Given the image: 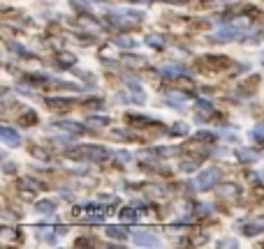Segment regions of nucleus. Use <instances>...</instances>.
Returning <instances> with one entry per match:
<instances>
[{
    "label": "nucleus",
    "instance_id": "nucleus-15",
    "mask_svg": "<svg viewBox=\"0 0 264 249\" xmlns=\"http://www.w3.org/2000/svg\"><path fill=\"white\" fill-rule=\"evenodd\" d=\"M162 74H165V76H181L183 74V69L181 67H174V65H169V67H162Z\"/></svg>",
    "mask_w": 264,
    "mask_h": 249
},
{
    "label": "nucleus",
    "instance_id": "nucleus-14",
    "mask_svg": "<svg viewBox=\"0 0 264 249\" xmlns=\"http://www.w3.org/2000/svg\"><path fill=\"white\" fill-rule=\"evenodd\" d=\"M58 127H63V129H70V132H75V134H81L83 127H79L77 122H56Z\"/></svg>",
    "mask_w": 264,
    "mask_h": 249
},
{
    "label": "nucleus",
    "instance_id": "nucleus-12",
    "mask_svg": "<svg viewBox=\"0 0 264 249\" xmlns=\"http://www.w3.org/2000/svg\"><path fill=\"white\" fill-rule=\"evenodd\" d=\"M146 44H149V46H156V48H162L165 46V37H162V35H149V37H146Z\"/></svg>",
    "mask_w": 264,
    "mask_h": 249
},
{
    "label": "nucleus",
    "instance_id": "nucleus-17",
    "mask_svg": "<svg viewBox=\"0 0 264 249\" xmlns=\"http://www.w3.org/2000/svg\"><path fill=\"white\" fill-rule=\"evenodd\" d=\"M239 157H241V159H248V161H255L257 159V155L253 153V150H239Z\"/></svg>",
    "mask_w": 264,
    "mask_h": 249
},
{
    "label": "nucleus",
    "instance_id": "nucleus-13",
    "mask_svg": "<svg viewBox=\"0 0 264 249\" xmlns=\"http://www.w3.org/2000/svg\"><path fill=\"white\" fill-rule=\"evenodd\" d=\"M220 192H223L225 196H237V194L241 192V187L239 185H223L220 187Z\"/></svg>",
    "mask_w": 264,
    "mask_h": 249
},
{
    "label": "nucleus",
    "instance_id": "nucleus-19",
    "mask_svg": "<svg viewBox=\"0 0 264 249\" xmlns=\"http://www.w3.org/2000/svg\"><path fill=\"white\" fill-rule=\"evenodd\" d=\"M253 136H255V138H262L264 136V125H257V127L253 129Z\"/></svg>",
    "mask_w": 264,
    "mask_h": 249
},
{
    "label": "nucleus",
    "instance_id": "nucleus-1",
    "mask_svg": "<svg viewBox=\"0 0 264 249\" xmlns=\"http://www.w3.org/2000/svg\"><path fill=\"white\" fill-rule=\"evenodd\" d=\"M109 150L105 148H98V145H81L70 153V157H77V159H86V161H105L109 157Z\"/></svg>",
    "mask_w": 264,
    "mask_h": 249
},
{
    "label": "nucleus",
    "instance_id": "nucleus-20",
    "mask_svg": "<svg viewBox=\"0 0 264 249\" xmlns=\"http://www.w3.org/2000/svg\"><path fill=\"white\" fill-rule=\"evenodd\" d=\"M220 247H237V240H223Z\"/></svg>",
    "mask_w": 264,
    "mask_h": 249
},
{
    "label": "nucleus",
    "instance_id": "nucleus-10",
    "mask_svg": "<svg viewBox=\"0 0 264 249\" xmlns=\"http://www.w3.org/2000/svg\"><path fill=\"white\" fill-rule=\"evenodd\" d=\"M107 235L109 238H116V240H125L128 238L125 228H121V226H107Z\"/></svg>",
    "mask_w": 264,
    "mask_h": 249
},
{
    "label": "nucleus",
    "instance_id": "nucleus-4",
    "mask_svg": "<svg viewBox=\"0 0 264 249\" xmlns=\"http://www.w3.org/2000/svg\"><path fill=\"white\" fill-rule=\"evenodd\" d=\"M215 180H220V171L218 169H207L204 173H199L197 178V189H211L215 185Z\"/></svg>",
    "mask_w": 264,
    "mask_h": 249
},
{
    "label": "nucleus",
    "instance_id": "nucleus-22",
    "mask_svg": "<svg viewBox=\"0 0 264 249\" xmlns=\"http://www.w3.org/2000/svg\"><path fill=\"white\" fill-rule=\"evenodd\" d=\"M262 58H264V51H262Z\"/></svg>",
    "mask_w": 264,
    "mask_h": 249
},
{
    "label": "nucleus",
    "instance_id": "nucleus-18",
    "mask_svg": "<svg viewBox=\"0 0 264 249\" xmlns=\"http://www.w3.org/2000/svg\"><path fill=\"white\" fill-rule=\"evenodd\" d=\"M197 106L202 109V111H213V106H211V102H204V99H199Z\"/></svg>",
    "mask_w": 264,
    "mask_h": 249
},
{
    "label": "nucleus",
    "instance_id": "nucleus-8",
    "mask_svg": "<svg viewBox=\"0 0 264 249\" xmlns=\"http://www.w3.org/2000/svg\"><path fill=\"white\" fill-rule=\"evenodd\" d=\"M239 37V28H232V25H225L220 30L213 35V40L218 42H230V40H237Z\"/></svg>",
    "mask_w": 264,
    "mask_h": 249
},
{
    "label": "nucleus",
    "instance_id": "nucleus-2",
    "mask_svg": "<svg viewBox=\"0 0 264 249\" xmlns=\"http://www.w3.org/2000/svg\"><path fill=\"white\" fill-rule=\"evenodd\" d=\"M75 212L81 215L83 222H102L111 212V208L109 205H81V208H75Z\"/></svg>",
    "mask_w": 264,
    "mask_h": 249
},
{
    "label": "nucleus",
    "instance_id": "nucleus-3",
    "mask_svg": "<svg viewBox=\"0 0 264 249\" xmlns=\"http://www.w3.org/2000/svg\"><path fill=\"white\" fill-rule=\"evenodd\" d=\"M132 240H134V245H139V247H158V245H160L156 233H153V231H146V228L134 231V233H132Z\"/></svg>",
    "mask_w": 264,
    "mask_h": 249
},
{
    "label": "nucleus",
    "instance_id": "nucleus-11",
    "mask_svg": "<svg viewBox=\"0 0 264 249\" xmlns=\"http://www.w3.org/2000/svg\"><path fill=\"white\" fill-rule=\"evenodd\" d=\"M37 212L51 215V212H56V203H53V201H40V203H37Z\"/></svg>",
    "mask_w": 264,
    "mask_h": 249
},
{
    "label": "nucleus",
    "instance_id": "nucleus-5",
    "mask_svg": "<svg viewBox=\"0 0 264 249\" xmlns=\"http://www.w3.org/2000/svg\"><path fill=\"white\" fill-rule=\"evenodd\" d=\"M37 231L44 235V240L49 242V245H53V242L58 240V235L65 233L67 228H65V226H58V228H56V226H37Z\"/></svg>",
    "mask_w": 264,
    "mask_h": 249
},
{
    "label": "nucleus",
    "instance_id": "nucleus-21",
    "mask_svg": "<svg viewBox=\"0 0 264 249\" xmlns=\"http://www.w3.org/2000/svg\"><path fill=\"white\" fill-rule=\"evenodd\" d=\"M77 2H86L88 5V2H102V0H77Z\"/></svg>",
    "mask_w": 264,
    "mask_h": 249
},
{
    "label": "nucleus",
    "instance_id": "nucleus-9",
    "mask_svg": "<svg viewBox=\"0 0 264 249\" xmlns=\"http://www.w3.org/2000/svg\"><path fill=\"white\" fill-rule=\"evenodd\" d=\"M264 231V217L262 219H253L250 224L243 226V233L246 235H257V233H262Z\"/></svg>",
    "mask_w": 264,
    "mask_h": 249
},
{
    "label": "nucleus",
    "instance_id": "nucleus-7",
    "mask_svg": "<svg viewBox=\"0 0 264 249\" xmlns=\"http://www.w3.org/2000/svg\"><path fill=\"white\" fill-rule=\"evenodd\" d=\"M0 138L9 145V148H14V145L21 143V136H19V132H14L12 127H2L0 129Z\"/></svg>",
    "mask_w": 264,
    "mask_h": 249
},
{
    "label": "nucleus",
    "instance_id": "nucleus-6",
    "mask_svg": "<svg viewBox=\"0 0 264 249\" xmlns=\"http://www.w3.org/2000/svg\"><path fill=\"white\" fill-rule=\"evenodd\" d=\"M139 208H144V203L134 201V203H132V208H123V210H121V219H123L125 224H128V222H130V224H134V222L139 219Z\"/></svg>",
    "mask_w": 264,
    "mask_h": 249
},
{
    "label": "nucleus",
    "instance_id": "nucleus-16",
    "mask_svg": "<svg viewBox=\"0 0 264 249\" xmlns=\"http://www.w3.org/2000/svg\"><path fill=\"white\" fill-rule=\"evenodd\" d=\"M114 44H118V46H125V48H132V46H134V40H132V37H116Z\"/></svg>",
    "mask_w": 264,
    "mask_h": 249
}]
</instances>
